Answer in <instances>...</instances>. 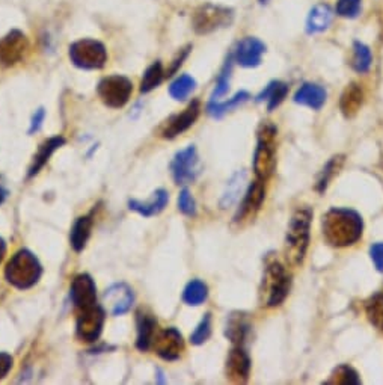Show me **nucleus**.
I'll return each mask as SVG.
<instances>
[{
	"instance_id": "obj_1",
	"label": "nucleus",
	"mask_w": 383,
	"mask_h": 385,
	"mask_svg": "<svg viewBox=\"0 0 383 385\" xmlns=\"http://www.w3.org/2000/svg\"><path fill=\"white\" fill-rule=\"evenodd\" d=\"M322 227L327 243L337 248H344V246L355 245L362 237L364 221L356 210L333 207L325 213Z\"/></svg>"
},
{
	"instance_id": "obj_2",
	"label": "nucleus",
	"mask_w": 383,
	"mask_h": 385,
	"mask_svg": "<svg viewBox=\"0 0 383 385\" xmlns=\"http://www.w3.org/2000/svg\"><path fill=\"white\" fill-rule=\"evenodd\" d=\"M312 212L308 207H299L293 213L285 236V258L290 265L299 266L307 256L309 245Z\"/></svg>"
},
{
	"instance_id": "obj_3",
	"label": "nucleus",
	"mask_w": 383,
	"mask_h": 385,
	"mask_svg": "<svg viewBox=\"0 0 383 385\" xmlns=\"http://www.w3.org/2000/svg\"><path fill=\"white\" fill-rule=\"evenodd\" d=\"M43 275V266L29 250H20L8 261L5 267V276L10 284L17 289H30L40 281Z\"/></svg>"
},
{
	"instance_id": "obj_4",
	"label": "nucleus",
	"mask_w": 383,
	"mask_h": 385,
	"mask_svg": "<svg viewBox=\"0 0 383 385\" xmlns=\"http://www.w3.org/2000/svg\"><path fill=\"white\" fill-rule=\"evenodd\" d=\"M278 130L272 122H263L258 129V141L254 153V173L258 180H267L275 171V140Z\"/></svg>"
},
{
	"instance_id": "obj_5",
	"label": "nucleus",
	"mask_w": 383,
	"mask_h": 385,
	"mask_svg": "<svg viewBox=\"0 0 383 385\" xmlns=\"http://www.w3.org/2000/svg\"><path fill=\"white\" fill-rule=\"evenodd\" d=\"M290 275L285 271V267L279 261H272L265 266L264 278L261 283V302L264 307L272 308L278 307L285 301V298L290 292Z\"/></svg>"
},
{
	"instance_id": "obj_6",
	"label": "nucleus",
	"mask_w": 383,
	"mask_h": 385,
	"mask_svg": "<svg viewBox=\"0 0 383 385\" xmlns=\"http://www.w3.org/2000/svg\"><path fill=\"white\" fill-rule=\"evenodd\" d=\"M234 19V11L231 8L206 3L201 5L197 11L193 12L192 25L195 32L199 35L212 34L217 29L230 26Z\"/></svg>"
},
{
	"instance_id": "obj_7",
	"label": "nucleus",
	"mask_w": 383,
	"mask_h": 385,
	"mask_svg": "<svg viewBox=\"0 0 383 385\" xmlns=\"http://www.w3.org/2000/svg\"><path fill=\"white\" fill-rule=\"evenodd\" d=\"M69 59L82 70H98L106 64L107 52L103 43L85 38L69 45Z\"/></svg>"
},
{
	"instance_id": "obj_8",
	"label": "nucleus",
	"mask_w": 383,
	"mask_h": 385,
	"mask_svg": "<svg viewBox=\"0 0 383 385\" xmlns=\"http://www.w3.org/2000/svg\"><path fill=\"white\" fill-rule=\"evenodd\" d=\"M97 92L101 102L106 106L118 109V107L127 104L133 92V85L126 76L113 74L105 77V79L98 83Z\"/></svg>"
},
{
	"instance_id": "obj_9",
	"label": "nucleus",
	"mask_w": 383,
	"mask_h": 385,
	"mask_svg": "<svg viewBox=\"0 0 383 385\" xmlns=\"http://www.w3.org/2000/svg\"><path fill=\"white\" fill-rule=\"evenodd\" d=\"M202 169L197 148L193 145L178 151L171 164L172 177L177 184H187L197 180Z\"/></svg>"
},
{
	"instance_id": "obj_10",
	"label": "nucleus",
	"mask_w": 383,
	"mask_h": 385,
	"mask_svg": "<svg viewBox=\"0 0 383 385\" xmlns=\"http://www.w3.org/2000/svg\"><path fill=\"white\" fill-rule=\"evenodd\" d=\"M106 320V311L103 307L92 305L89 308L80 310L79 318H77V336L80 340L92 343L100 337L101 331H103Z\"/></svg>"
},
{
	"instance_id": "obj_11",
	"label": "nucleus",
	"mask_w": 383,
	"mask_h": 385,
	"mask_svg": "<svg viewBox=\"0 0 383 385\" xmlns=\"http://www.w3.org/2000/svg\"><path fill=\"white\" fill-rule=\"evenodd\" d=\"M29 47L28 38L20 30L14 29L3 38H0V65L12 67L25 56Z\"/></svg>"
},
{
	"instance_id": "obj_12",
	"label": "nucleus",
	"mask_w": 383,
	"mask_h": 385,
	"mask_svg": "<svg viewBox=\"0 0 383 385\" xmlns=\"http://www.w3.org/2000/svg\"><path fill=\"white\" fill-rule=\"evenodd\" d=\"M201 104L198 100H195L182 113L172 115V117L165 122V126L162 129V138L163 140H174L178 135L186 132L187 129L193 126V122L199 117Z\"/></svg>"
},
{
	"instance_id": "obj_13",
	"label": "nucleus",
	"mask_w": 383,
	"mask_h": 385,
	"mask_svg": "<svg viewBox=\"0 0 383 385\" xmlns=\"http://www.w3.org/2000/svg\"><path fill=\"white\" fill-rule=\"evenodd\" d=\"M154 348L157 355L166 361H175L184 351V340L179 331L168 328L154 338Z\"/></svg>"
},
{
	"instance_id": "obj_14",
	"label": "nucleus",
	"mask_w": 383,
	"mask_h": 385,
	"mask_svg": "<svg viewBox=\"0 0 383 385\" xmlns=\"http://www.w3.org/2000/svg\"><path fill=\"white\" fill-rule=\"evenodd\" d=\"M69 298H72L73 304L85 310L97 304V287L94 283L92 276L88 274L77 275L72 283V289H69Z\"/></svg>"
},
{
	"instance_id": "obj_15",
	"label": "nucleus",
	"mask_w": 383,
	"mask_h": 385,
	"mask_svg": "<svg viewBox=\"0 0 383 385\" xmlns=\"http://www.w3.org/2000/svg\"><path fill=\"white\" fill-rule=\"evenodd\" d=\"M263 183L264 182L261 180H255L254 183L249 184L243 201H241L236 217H234V221L245 222L255 218L258 210L261 209V204L264 201V195H265V189Z\"/></svg>"
},
{
	"instance_id": "obj_16",
	"label": "nucleus",
	"mask_w": 383,
	"mask_h": 385,
	"mask_svg": "<svg viewBox=\"0 0 383 385\" xmlns=\"http://www.w3.org/2000/svg\"><path fill=\"white\" fill-rule=\"evenodd\" d=\"M105 304L109 307V311L113 316L126 314L133 302H135V294L126 283H116L105 292Z\"/></svg>"
},
{
	"instance_id": "obj_17",
	"label": "nucleus",
	"mask_w": 383,
	"mask_h": 385,
	"mask_svg": "<svg viewBox=\"0 0 383 385\" xmlns=\"http://www.w3.org/2000/svg\"><path fill=\"white\" fill-rule=\"evenodd\" d=\"M265 52V45L263 41L254 36H246L241 40L236 52H234V59L236 63L245 68H255L261 64V58Z\"/></svg>"
},
{
	"instance_id": "obj_18",
	"label": "nucleus",
	"mask_w": 383,
	"mask_h": 385,
	"mask_svg": "<svg viewBox=\"0 0 383 385\" xmlns=\"http://www.w3.org/2000/svg\"><path fill=\"white\" fill-rule=\"evenodd\" d=\"M251 358L248 352L237 346L231 349L228 358H226V378L232 382H248L251 375Z\"/></svg>"
},
{
	"instance_id": "obj_19",
	"label": "nucleus",
	"mask_w": 383,
	"mask_h": 385,
	"mask_svg": "<svg viewBox=\"0 0 383 385\" xmlns=\"http://www.w3.org/2000/svg\"><path fill=\"white\" fill-rule=\"evenodd\" d=\"M327 92L323 87L316 83H303L294 94V102L302 106L311 107V109H322L326 103Z\"/></svg>"
},
{
	"instance_id": "obj_20",
	"label": "nucleus",
	"mask_w": 383,
	"mask_h": 385,
	"mask_svg": "<svg viewBox=\"0 0 383 385\" xmlns=\"http://www.w3.org/2000/svg\"><path fill=\"white\" fill-rule=\"evenodd\" d=\"M168 201H169L168 190L159 189L154 192L151 199H148V201H145V203L138 201V199H130L129 207H130V210L138 212L139 214H142V217H145V218H150V217H155V214H159L163 209H165V207L168 206Z\"/></svg>"
},
{
	"instance_id": "obj_21",
	"label": "nucleus",
	"mask_w": 383,
	"mask_h": 385,
	"mask_svg": "<svg viewBox=\"0 0 383 385\" xmlns=\"http://www.w3.org/2000/svg\"><path fill=\"white\" fill-rule=\"evenodd\" d=\"M364 103V91L358 83H350L342 91L340 98V109L346 118H353Z\"/></svg>"
},
{
	"instance_id": "obj_22",
	"label": "nucleus",
	"mask_w": 383,
	"mask_h": 385,
	"mask_svg": "<svg viewBox=\"0 0 383 385\" xmlns=\"http://www.w3.org/2000/svg\"><path fill=\"white\" fill-rule=\"evenodd\" d=\"M333 20V11L329 5L320 3L316 5L309 11L308 20H307V32L309 35L325 32V30L331 26Z\"/></svg>"
},
{
	"instance_id": "obj_23",
	"label": "nucleus",
	"mask_w": 383,
	"mask_h": 385,
	"mask_svg": "<svg viewBox=\"0 0 383 385\" xmlns=\"http://www.w3.org/2000/svg\"><path fill=\"white\" fill-rule=\"evenodd\" d=\"M155 327H157V320H155L151 314H146L139 311L138 313V340L136 348L142 352H146L151 348L154 343V333Z\"/></svg>"
},
{
	"instance_id": "obj_24",
	"label": "nucleus",
	"mask_w": 383,
	"mask_h": 385,
	"mask_svg": "<svg viewBox=\"0 0 383 385\" xmlns=\"http://www.w3.org/2000/svg\"><path fill=\"white\" fill-rule=\"evenodd\" d=\"M64 144H65V140L62 136H54V138H50V140H47L45 142H43L40 150H38V153H36V156L34 157L32 166L29 168V173H28L29 179H30V177H34L38 173H40L41 169H43V166L52 157V154L56 151L58 148H61Z\"/></svg>"
},
{
	"instance_id": "obj_25",
	"label": "nucleus",
	"mask_w": 383,
	"mask_h": 385,
	"mask_svg": "<svg viewBox=\"0 0 383 385\" xmlns=\"http://www.w3.org/2000/svg\"><path fill=\"white\" fill-rule=\"evenodd\" d=\"M288 94V85L279 80L270 82L256 97V102H267V111H273L284 102Z\"/></svg>"
},
{
	"instance_id": "obj_26",
	"label": "nucleus",
	"mask_w": 383,
	"mask_h": 385,
	"mask_svg": "<svg viewBox=\"0 0 383 385\" xmlns=\"http://www.w3.org/2000/svg\"><path fill=\"white\" fill-rule=\"evenodd\" d=\"M92 224L94 222L89 214L88 217H82L74 222V226L72 228V234H69V242H72L74 251L80 252L85 250L86 243L89 241Z\"/></svg>"
},
{
	"instance_id": "obj_27",
	"label": "nucleus",
	"mask_w": 383,
	"mask_h": 385,
	"mask_svg": "<svg viewBox=\"0 0 383 385\" xmlns=\"http://www.w3.org/2000/svg\"><path fill=\"white\" fill-rule=\"evenodd\" d=\"M249 98H251L249 92L240 91V92H237L236 96L231 97L230 100H226V102H222V103L221 102H210L207 111L213 118H222L225 113H228L234 109H237V107H240L241 104H245Z\"/></svg>"
},
{
	"instance_id": "obj_28",
	"label": "nucleus",
	"mask_w": 383,
	"mask_h": 385,
	"mask_svg": "<svg viewBox=\"0 0 383 385\" xmlns=\"http://www.w3.org/2000/svg\"><path fill=\"white\" fill-rule=\"evenodd\" d=\"M344 165V156L342 154H338V156H333L327 164L325 165V168L322 169V173L318 174L317 177V183H316V190L323 194V192L329 186V183L333 180L335 175H338V173L341 171V168Z\"/></svg>"
},
{
	"instance_id": "obj_29",
	"label": "nucleus",
	"mask_w": 383,
	"mask_h": 385,
	"mask_svg": "<svg viewBox=\"0 0 383 385\" xmlns=\"http://www.w3.org/2000/svg\"><path fill=\"white\" fill-rule=\"evenodd\" d=\"M248 331H249V323H248L246 318L243 314L237 313V314H232L230 318L225 334L232 343L240 344V343H243V340L246 338Z\"/></svg>"
},
{
	"instance_id": "obj_30",
	"label": "nucleus",
	"mask_w": 383,
	"mask_h": 385,
	"mask_svg": "<svg viewBox=\"0 0 383 385\" xmlns=\"http://www.w3.org/2000/svg\"><path fill=\"white\" fill-rule=\"evenodd\" d=\"M365 313L371 325L379 331H383V294L377 292V294L366 299Z\"/></svg>"
},
{
	"instance_id": "obj_31",
	"label": "nucleus",
	"mask_w": 383,
	"mask_h": 385,
	"mask_svg": "<svg viewBox=\"0 0 383 385\" xmlns=\"http://www.w3.org/2000/svg\"><path fill=\"white\" fill-rule=\"evenodd\" d=\"M373 55L369 45L361 41L353 43V58H351V67L358 73H366L371 68Z\"/></svg>"
},
{
	"instance_id": "obj_32",
	"label": "nucleus",
	"mask_w": 383,
	"mask_h": 385,
	"mask_svg": "<svg viewBox=\"0 0 383 385\" xmlns=\"http://www.w3.org/2000/svg\"><path fill=\"white\" fill-rule=\"evenodd\" d=\"M195 88H197V82H195L193 77H190L189 74H183L171 83L169 94L174 100H179V102H183V100H186L192 94Z\"/></svg>"
},
{
	"instance_id": "obj_33",
	"label": "nucleus",
	"mask_w": 383,
	"mask_h": 385,
	"mask_svg": "<svg viewBox=\"0 0 383 385\" xmlns=\"http://www.w3.org/2000/svg\"><path fill=\"white\" fill-rule=\"evenodd\" d=\"M325 384H332V385H359L361 384V378H359L358 372L353 367H350L347 364L338 366L332 375L329 376V380L325 381Z\"/></svg>"
},
{
	"instance_id": "obj_34",
	"label": "nucleus",
	"mask_w": 383,
	"mask_h": 385,
	"mask_svg": "<svg viewBox=\"0 0 383 385\" xmlns=\"http://www.w3.org/2000/svg\"><path fill=\"white\" fill-rule=\"evenodd\" d=\"M208 296V289L202 281L199 280H193L189 284H187L183 294V301L187 305H201L202 302L206 301Z\"/></svg>"
},
{
	"instance_id": "obj_35",
	"label": "nucleus",
	"mask_w": 383,
	"mask_h": 385,
	"mask_svg": "<svg viewBox=\"0 0 383 385\" xmlns=\"http://www.w3.org/2000/svg\"><path fill=\"white\" fill-rule=\"evenodd\" d=\"M163 76H165V73H163V67L159 60L148 67L146 72L144 73L142 82H140V92L145 94V92H150L154 88H157L163 80Z\"/></svg>"
},
{
	"instance_id": "obj_36",
	"label": "nucleus",
	"mask_w": 383,
	"mask_h": 385,
	"mask_svg": "<svg viewBox=\"0 0 383 385\" xmlns=\"http://www.w3.org/2000/svg\"><path fill=\"white\" fill-rule=\"evenodd\" d=\"M231 72H232V56L228 58V60H226L223 68H222L221 74H219L215 91H213V94H212V100H210V102H217L219 98L223 97L226 92H228Z\"/></svg>"
},
{
	"instance_id": "obj_37",
	"label": "nucleus",
	"mask_w": 383,
	"mask_h": 385,
	"mask_svg": "<svg viewBox=\"0 0 383 385\" xmlns=\"http://www.w3.org/2000/svg\"><path fill=\"white\" fill-rule=\"evenodd\" d=\"M243 182H245V173L243 171L237 173L230 180L228 188H226L225 194L222 197V201H221V206L223 207V209H226V207H230L239 198L241 186H243Z\"/></svg>"
},
{
	"instance_id": "obj_38",
	"label": "nucleus",
	"mask_w": 383,
	"mask_h": 385,
	"mask_svg": "<svg viewBox=\"0 0 383 385\" xmlns=\"http://www.w3.org/2000/svg\"><path fill=\"white\" fill-rule=\"evenodd\" d=\"M210 336H212V314L207 313L195 329V333L190 336V342L192 344H202L208 340Z\"/></svg>"
},
{
	"instance_id": "obj_39",
	"label": "nucleus",
	"mask_w": 383,
	"mask_h": 385,
	"mask_svg": "<svg viewBox=\"0 0 383 385\" xmlns=\"http://www.w3.org/2000/svg\"><path fill=\"white\" fill-rule=\"evenodd\" d=\"M361 12V0H338L337 14L346 19H356Z\"/></svg>"
},
{
	"instance_id": "obj_40",
	"label": "nucleus",
	"mask_w": 383,
	"mask_h": 385,
	"mask_svg": "<svg viewBox=\"0 0 383 385\" xmlns=\"http://www.w3.org/2000/svg\"><path fill=\"white\" fill-rule=\"evenodd\" d=\"M178 209L187 217H195L197 214V204L190 194L189 189H183L178 195Z\"/></svg>"
},
{
	"instance_id": "obj_41",
	"label": "nucleus",
	"mask_w": 383,
	"mask_h": 385,
	"mask_svg": "<svg viewBox=\"0 0 383 385\" xmlns=\"http://www.w3.org/2000/svg\"><path fill=\"white\" fill-rule=\"evenodd\" d=\"M370 256L379 272H383V243H374L370 248Z\"/></svg>"
},
{
	"instance_id": "obj_42",
	"label": "nucleus",
	"mask_w": 383,
	"mask_h": 385,
	"mask_svg": "<svg viewBox=\"0 0 383 385\" xmlns=\"http://www.w3.org/2000/svg\"><path fill=\"white\" fill-rule=\"evenodd\" d=\"M12 363L14 360L11 355H8L5 352H0V380H3L5 376L10 373L12 368Z\"/></svg>"
},
{
	"instance_id": "obj_43",
	"label": "nucleus",
	"mask_w": 383,
	"mask_h": 385,
	"mask_svg": "<svg viewBox=\"0 0 383 385\" xmlns=\"http://www.w3.org/2000/svg\"><path fill=\"white\" fill-rule=\"evenodd\" d=\"M44 118H45V111L41 107V109H38V111L34 113L32 122H30V127H29V135H34L35 132H38V130L41 129Z\"/></svg>"
},
{
	"instance_id": "obj_44",
	"label": "nucleus",
	"mask_w": 383,
	"mask_h": 385,
	"mask_svg": "<svg viewBox=\"0 0 383 385\" xmlns=\"http://www.w3.org/2000/svg\"><path fill=\"white\" fill-rule=\"evenodd\" d=\"M189 50H190V45L189 47H186V49H183V50H179V53H178V56L174 59V64H172V67H171V70L168 72V74L166 76H171L172 73H175L179 67H182V64H183V60L187 58V55H189Z\"/></svg>"
},
{
	"instance_id": "obj_45",
	"label": "nucleus",
	"mask_w": 383,
	"mask_h": 385,
	"mask_svg": "<svg viewBox=\"0 0 383 385\" xmlns=\"http://www.w3.org/2000/svg\"><path fill=\"white\" fill-rule=\"evenodd\" d=\"M6 254V243L2 237H0V263H2V260Z\"/></svg>"
},
{
	"instance_id": "obj_46",
	"label": "nucleus",
	"mask_w": 383,
	"mask_h": 385,
	"mask_svg": "<svg viewBox=\"0 0 383 385\" xmlns=\"http://www.w3.org/2000/svg\"><path fill=\"white\" fill-rule=\"evenodd\" d=\"M6 197H8V190L3 189V188H0V204L5 201Z\"/></svg>"
},
{
	"instance_id": "obj_47",
	"label": "nucleus",
	"mask_w": 383,
	"mask_h": 385,
	"mask_svg": "<svg viewBox=\"0 0 383 385\" xmlns=\"http://www.w3.org/2000/svg\"><path fill=\"white\" fill-rule=\"evenodd\" d=\"M267 2H269V0H260V3H261V5H264V3H267Z\"/></svg>"
}]
</instances>
